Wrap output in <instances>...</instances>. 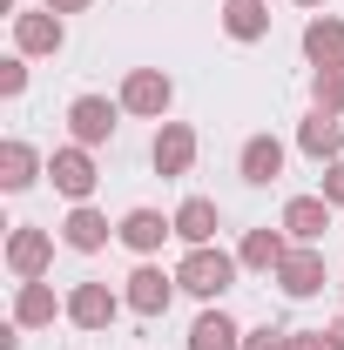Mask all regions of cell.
Returning <instances> with one entry per match:
<instances>
[{"instance_id":"1","label":"cell","mask_w":344,"mask_h":350,"mask_svg":"<svg viewBox=\"0 0 344 350\" xmlns=\"http://www.w3.org/2000/svg\"><path fill=\"white\" fill-rule=\"evenodd\" d=\"M236 283V256H223V250H189L182 256V269H175V290H189V297H223Z\"/></svg>"},{"instance_id":"2","label":"cell","mask_w":344,"mask_h":350,"mask_svg":"<svg viewBox=\"0 0 344 350\" xmlns=\"http://www.w3.org/2000/svg\"><path fill=\"white\" fill-rule=\"evenodd\" d=\"M47 262H54V236H47V229H34V222H21V229L7 236V269H14L21 283H41Z\"/></svg>"},{"instance_id":"3","label":"cell","mask_w":344,"mask_h":350,"mask_svg":"<svg viewBox=\"0 0 344 350\" xmlns=\"http://www.w3.org/2000/svg\"><path fill=\"white\" fill-rule=\"evenodd\" d=\"M277 290H284V297H297V304L324 290V256H317V243H297L291 256L277 262Z\"/></svg>"},{"instance_id":"4","label":"cell","mask_w":344,"mask_h":350,"mask_svg":"<svg viewBox=\"0 0 344 350\" xmlns=\"http://www.w3.org/2000/svg\"><path fill=\"white\" fill-rule=\"evenodd\" d=\"M169 101H175V88L162 68H129V81H122V108L129 115H169Z\"/></svg>"},{"instance_id":"5","label":"cell","mask_w":344,"mask_h":350,"mask_svg":"<svg viewBox=\"0 0 344 350\" xmlns=\"http://www.w3.org/2000/svg\"><path fill=\"white\" fill-rule=\"evenodd\" d=\"M47 175H54V189H61L68 202H88V196H95V182H101V175H95V162H88V148H82V142H75V148H54Z\"/></svg>"},{"instance_id":"6","label":"cell","mask_w":344,"mask_h":350,"mask_svg":"<svg viewBox=\"0 0 344 350\" xmlns=\"http://www.w3.org/2000/svg\"><path fill=\"white\" fill-rule=\"evenodd\" d=\"M115 310H122V297H115L108 283H75V297H68V323H75V330H108Z\"/></svg>"},{"instance_id":"7","label":"cell","mask_w":344,"mask_h":350,"mask_svg":"<svg viewBox=\"0 0 344 350\" xmlns=\"http://www.w3.org/2000/svg\"><path fill=\"white\" fill-rule=\"evenodd\" d=\"M149 162H156V175H189V162H196V129L189 122H162Z\"/></svg>"},{"instance_id":"8","label":"cell","mask_w":344,"mask_h":350,"mask_svg":"<svg viewBox=\"0 0 344 350\" xmlns=\"http://www.w3.org/2000/svg\"><path fill=\"white\" fill-rule=\"evenodd\" d=\"M61 41H68V27H61L54 7H41V14H14V47H21V54H54Z\"/></svg>"},{"instance_id":"9","label":"cell","mask_w":344,"mask_h":350,"mask_svg":"<svg viewBox=\"0 0 344 350\" xmlns=\"http://www.w3.org/2000/svg\"><path fill=\"white\" fill-rule=\"evenodd\" d=\"M169 297H175V276L149 269V262L135 269V276H129V290H122V304H129L135 317H162V310H169Z\"/></svg>"},{"instance_id":"10","label":"cell","mask_w":344,"mask_h":350,"mask_svg":"<svg viewBox=\"0 0 344 350\" xmlns=\"http://www.w3.org/2000/svg\"><path fill=\"white\" fill-rule=\"evenodd\" d=\"M68 135H75L82 148L108 142V135H115V101H101V94H82V101L68 108Z\"/></svg>"},{"instance_id":"11","label":"cell","mask_w":344,"mask_h":350,"mask_svg":"<svg viewBox=\"0 0 344 350\" xmlns=\"http://www.w3.org/2000/svg\"><path fill=\"white\" fill-rule=\"evenodd\" d=\"M236 169H243L250 189L277 182V175H284V142H277V135H250V142H243V155H236Z\"/></svg>"},{"instance_id":"12","label":"cell","mask_w":344,"mask_h":350,"mask_svg":"<svg viewBox=\"0 0 344 350\" xmlns=\"http://www.w3.org/2000/svg\"><path fill=\"white\" fill-rule=\"evenodd\" d=\"M277 229H291L297 243H324V229H331V202H324V196H291Z\"/></svg>"},{"instance_id":"13","label":"cell","mask_w":344,"mask_h":350,"mask_svg":"<svg viewBox=\"0 0 344 350\" xmlns=\"http://www.w3.org/2000/svg\"><path fill=\"white\" fill-rule=\"evenodd\" d=\"M115 236L129 243L135 256H149V250H162V236H175V216H156V209H129Z\"/></svg>"},{"instance_id":"14","label":"cell","mask_w":344,"mask_h":350,"mask_svg":"<svg viewBox=\"0 0 344 350\" xmlns=\"http://www.w3.org/2000/svg\"><path fill=\"white\" fill-rule=\"evenodd\" d=\"M216 222H223V209H216L210 196H189V202L175 209V236H182L189 250H203V243H216Z\"/></svg>"},{"instance_id":"15","label":"cell","mask_w":344,"mask_h":350,"mask_svg":"<svg viewBox=\"0 0 344 350\" xmlns=\"http://www.w3.org/2000/svg\"><path fill=\"white\" fill-rule=\"evenodd\" d=\"M236 344H243V330H236L230 310H203L189 323V350H236Z\"/></svg>"},{"instance_id":"16","label":"cell","mask_w":344,"mask_h":350,"mask_svg":"<svg viewBox=\"0 0 344 350\" xmlns=\"http://www.w3.org/2000/svg\"><path fill=\"white\" fill-rule=\"evenodd\" d=\"M297 142H304V155H317V162H338V155H344V122L317 108V115L297 129Z\"/></svg>"},{"instance_id":"17","label":"cell","mask_w":344,"mask_h":350,"mask_svg":"<svg viewBox=\"0 0 344 350\" xmlns=\"http://www.w3.org/2000/svg\"><path fill=\"white\" fill-rule=\"evenodd\" d=\"M61 243H68V250H82V256H95V250L108 243V216H101V209H88V202H75V216L61 222Z\"/></svg>"},{"instance_id":"18","label":"cell","mask_w":344,"mask_h":350,"mask_svg":"<svg viewBox=\"0 0 344 350\" xmlns=\"http://www.w3.org/2000/svg\"><path fill=\"white\" fill-rule=\"evenodd\" d=\"M223 34L230 41H263L270 34V7L263 0H223Z\"/></svg>"},{"instance_id":"19","label":"cell","mask_w":344,"mask_h":350,"mask_svg":"<svg viewBox=\"0 0 344 350\" xmlns=\"http://www.w3.org/2000/svg\"><path fill=\"white\" fill-rule=\"evenodd\" d=\"M54 290H47V283H21V290H14V323H21V330H41V323H54Z\"/></svg>"},{"instance_id":"20","label":"cell","mask_w":344,"mask_h":350,"mask_svg":"<svg viewBox=\"0 0 344 350\" xmlns=\"http://www.w3.org/2000/svg\"><path fill=\"white\" fill-rule=\"evenodd\" d=\"M304 54L317 68H344V21H310L304 27Z\"/></svg>"},{"instance_id":"21","label":"cell","mask_w":344,"mask_h":350,"mask_svg":"<svg viewBox=\"0 0 344 350\" xmlns=\"http://www.w3.org/2000/svg\"><path fill=\"white\" fill-rule=\"evenodd\" d=\"M34 169H41V162H34V148H27L21 135L0 142V189H7V196H21V189L34 182Z\"/></svg>"},{"instance_id":"22","label":"cell","mask_w":344,"mask_h":350,"mask_svg":"<svg viewBox=\"0 0 344 350\" xmlns=\"http://www.w3.org/2000/svg\"><path fill=\"white\" fill-rule=\"evenodd\" d=\"M284 256H291V243H284L277 229H250V236H243V250H236L243 269H277Z\"/></svg>"},{"instance_id":"23","label":"cell","mask_w":344,"mask_h":350,"mask_svg":"<svg viewBox=\"0 0 344 350\" xmlns=\"http://www.w3.org/2000/svg\"><path fill=\"white\" fill-rule=\"evenodd\" d=\"M310 101H317L324 115H344V68H317V75H310Z\"/></svg>"},{"instance_id":"24","label":"cell","mask_w":344,"mask_h":350,"mask_svg":"<svg viewBox=\"0 0 344 350\" xmlns=\"http://www.w3.org/2000/svg\"><path fill=\"white\" fill-rule=\"evenodd\" d=\"M243 350H291V330H243Z\"/></svg>"},{"instance_id":"25","label":"cell","mask_w":344,"mask_h":350,"mask_svg":"<svg viewBox=\"0 0 344 350\" xmlns=\"http://www.w3.org/2000/svg\"><path fill=\"white\" fill-rule=\"evenodd\" d=\"M324 202L344 209V155H338V162H324Z\"/></svg>"},{"instance_id":"26","label":"cell","mask_w":344,"mask_h":350,"mask_svg":"<svg viewBox=\"0 0 344 350\" xmlns=\"http://www.w3.org/2000/svg\"><path fill=\"white\" fill-rule=\"evenodd\" d=\"M27 88V61L14 54V61H0V94H21Z\"/></svg>"},{"instance_id":"27","label":"cell","mask_w":344,"mask_h":350,"mask_svg":"<svg viewBox=\"0 0 344 350\" xmlns=\"http://www.w3.org/2000/svg\"><path fill=\"white\" fill-rule=\"evenodd\" d=\"M291 350H331L324 330H291Z\"/></svg>"},{"instance_id":"28","label":"cell","mask_w":344,"mask_h":350,"mask_svg":"<svg viewBox=\"0 0 344 350\" xmlns=\"http://www.w3.org/2000/svg\"><path fill=\"white\" fill-rule=\"evenodd\" d=\"M41 7H54V14H82L88 0H41Z\"/></svg>"},{"instance_id":"29","label":"cell","mask_w":344,"mask_h":350,"mask_svg":"<svg viewBox=\"0 0 344 350\" xmlns=\"http://www.w3.org/2000/svg\"><path fill=\"white\" fill-rule=\"evenodd\" d=\"M324 337H331V350H344V317L331 323V330H324Z\"/></svg>"},{"instance_id":"30","label":"cell","mask_w":344,"mask_h":350,"mask_svg":"<svg viewBox=\"0 0 344 350\" xmlns=\"http://www.w3.org/2000/svg\"><path fill=\"white\" fill-rule=\"evenodd\" d=\"M297 7H317V0H297Z\"/></svg>"}]
</instances>
